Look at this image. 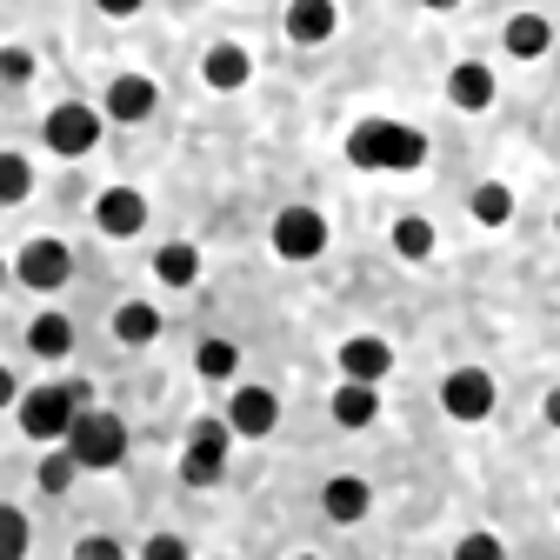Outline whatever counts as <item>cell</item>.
I'll return each mask as SVG.
<instances>
[{
	"label": "cell",
	"mask_w": 560,
	"mask_h": 560,
	"mask_svg": "<svg viewBox=\"0 0 560 560\" xmlns=\"http://www.w3.org/2000/svg\"><path fill=\"white\" fill-rule=\"evenodd\" d=\"M200 74H207V88H221V94H234V88H247V74H254V60H247V47L221 40L214 54L200 60Z\"/></svg>",
	"instance_id": "cell-14"
},
{
	"label": "cell",
	"mask_w": 560,
	"mask_h": 560,
	"mask_svg": "<svg viewBox=\"0 0 560 560\" xmlns=\"http://www.w3.org/2000/svg\"><path fill=\"white\" fill-rule=\"evenodd\" d=\"M460 553H467V560H494V553H501V540H494V534H467V540H460Z\"/></svg>",
	"instance_id": "cell-29"
},
{
	"label": "cell",
	"mask_w": 560,
	"mask_h": 560,
	"mask_svg": "<svg viewBox=\"0 0 560 560\" xmlns=\"http://www.w3.org/2000/svg\"><path fill=\"white\" fill-rule=\"evenodd\" d=\"M101 14H140V0H94Z\"/></svg>",
	"instance_id": "cell-32"
},
{
	"label": "cell",
	"mask_w": 560,
	"mask_h": 560,
	"mask_svg": "<svg viewBox=\"0 0 560 560\" xmlns=\"http://www.w3.org/2000/svg\"><path fill=\"white\" fill-rule=\"evenodd\" d=\"M0 280H8V260H0Z\"/></svg>",
	"instance_id": "cell-36"
},
{
	"label": "cell",
	"mask_w": 560,
	"mask_h": 560,
	"mask_svg": "<svg viewBox=\"0 0 560 560\" xmlns=\"http://www.w3.org/2000/svg\"><path fill=\"white\" fill-rule=\"evenodd\" d=\"M14 400H21V387H14V374H8V368H0V407H14Z\"/></svg>",
	"instance_id": "cell-33"
},
{
	"label": "cell",
	"mask_w": 560,
	"mask_h": 560,
	"mask_svg": "<svg viewBox=\"0 0 560 560\" xmlns=\"http://www.w3.org/2000/svg\"><path fill=\"white\" fill-rule=\"evenodd\" d=\"M447 101L460 114H480V107H494V74H487L480 60H460L454 67V81H447Z\"/></svg>",
	"instance_id": "cell-13"
},
{
	"label": "cell",
	"mask_w": 560,
	"mask_h": 560,
	"mask_svg": "<svg viewBox=\"0 0 560 560\" xmlns=\"http://www.w3.org/2000/svg\"><path fill=\"white\" fill-rule=\"evenodd\" d=\"M368 501H374V494H368V480H361V474L327 480V494H320V508H327L334 521H361V514H368Z\"/></svg>",
	"instance_id": "cell-17"
},
{
	"label": "cell",
	"mask_w": 560,
	"mask_h": 560,
	"mask_svg": "<svg viewBox=\"0 0 560 560\" xmlns=\"http://www.w3.org/2000/svg\"><path fill=\"white\" fill-rule=\"evenodd\" d=\"M194 368H200L207 381H234V368H241V347H234V340H207L200 354H194Z\"/></svg>",
	"instance_id": "cell-23"
},
{
	"label": "cell",
	"mask_w": 560,
	"mask_h": 560,
	"mask_svg": "<svg viewBox=\"0 0 560 560\" xmlns=\"http://www.w3.org/2000/svg\"><path fill=\"white\" fill-rule=\"evenodd\" d=\"M0 81H14V88L34 81V54L27 47H0Z\"/></svg>",
	"instance_id": "cell-28"
},
{
	"label": "cell",
	"mask_w": 560,
	"mask_h": 560,
	"mask_svg": "<svg viewBox=\"0 0 560 560\" xmlns=\"http://www.w3.org/2000/svg\"><path fill=\"white\" fill-rule=\"evenodd\" d=\"M94 140H101V114H94V107L67 101V107H54V114H47V148H54V154L81 161V154H94Z\"/></svg>",
	"instance_id": "cell-5"
},
{
	"label": "cell",
	"mask_w": 560,
	"mask_h": 560,
	"mask_svg": "<svg viewBox=\"0 0 560 560\" xmlns=\"http://www.w3.org/2000/svg\"><path fill=\"white\" fill-rule=\"evenodd\" d=\"M154 273L167 280V288H194V280H200V254H194L187 241H167V247L154 254Z\"/></svg>",
	"instance_id": "cell-20"
},
{
	"label": "cell",
	"mask_w": 560,
	"mask_h": 560,
	"mask_svg": "<svg viewBox=\"0 0 560 560\" xmlns=\"http://www.w3.org/2000/svg\"><path fill=\"white\" fill-rule=\"evenodd\" d=\"M474 221H480V228H508V221H514V194H508L501 180H480V187H474Z\"/></svg>",
	"instance_id": "cell-21"
},
{
	"label": "cell",
	"mask_w": 560,
	"mask_h": 560,
	"mask_svg": "<svg viewBox=\"0 0 560 560\" xmlns=\"http://www.w3.org/2000/svg\"><path fill=\"white\" fill-rule=\"evenodd\" d=\"M374 413H381L374 381H340V394H334V420H340V428H374Z\"/></svg>",
	"instance_id": "cell-15"
},
{
	"label": "cell",
	"mask_w": 560,
	"mask_h": 560,
	"mask_svg": "<svg viewBox=\"0 0 560 560\" xmlns=\"http://www.w3.org/2000/svg\"><path fill=\"white\" fill-rule=\"evenodd\" d=\"M114 553H120L114 540H81V560H114Z\"/></svg>",
	"instance_id": "cell-31"
},
{
	"label": "cell",
	"mask_w": 560,
	"mask_h": 560,
	"mask_svg": "<svg viewBox=\"0 0 560 560\" xmlns=\"http://www.w3.org/2000/svg\"><path fill=\"white\" fill-rule=\"evenodd\" d=\"M154 101H161V88H154L148 74H120V81L107 88V114H114V120H148Z\"/></svg>",
	"instance_id": "cell-12"
},
{
	"label": "cell",
	"mask_w": 560,
	"mask_h": 560,
	"mask_svg": "<svg viewBox=\"0 0 560 560\" xmlns=\"http://www.w3.org/2000/svg\"><path fill=\"white\" fill-rule=\"evenodd\" d=\"M347 161L368 167V174H413L428 161V133L407 127V120H361L347 133Z\"/></svg>",
	"instance_id": "cell-1"
},
{
	"label": "cell",
	"mask_w": 560,
	"mask_h": 560,
	"mask_svg": "<svg viewBox=\"0 0 560 560\" xmlns=\"http://www.w3.org/2000/svg\"><path fill=\"white\" fill-rule=\"evenodd\" d=\"M320 247H327V221L314 207H288V214L273 221V254L280 260H314Z\"/></svg>",
	"instance_id": "cell-6"
},
{
	"label": "cell",
	"mask_w": 560,
	"mask_h": 560,
	"mask_svg": "<svg viewBox=\"0 0 560 560\" xmlns=\"http://www.w3.org/2000/svg\"><path fill=\"white\" fill-rule=\"evenodd\" d=\"M14 273L27 280L34 294H54L60 280L74 273V254H67L60 241H27V247H21V260H14Z\"/></svg>",
	"instance_id": "cell-8"
},
{
	"label": "cell",
	"mask_w": 560,
	"mask_h": 560,
	"mask_svg": "<svg viewBox=\"0 0 560 560\" xmlns=\"http://www.w3.org/2000/svg\"><path fill=\"white\" fill-rule=\"evenodd\" d=\"M94 221H101V234L127 241V234H140V228H148V200H140L133 187H107V194L94 200Z\"/></svg>",
	"instance_id": "cell-9"
},
{
	"label": "cell",
	"mask_w": 560,
	"mask_h": 560,
	"mask_svg": "<svg viewBox=\"0 0 560 560\" xmlns=\"http://www.w3.org/2000/svg\"><path fill=\"white\" fill-rule=\"evenodd\" d=\"M288 34L301 47H320L334 34V0H294V8H288Z\"/></svg>",
	"instance_id": "cell-16"
},
{
	"label": "cell",
	"mask_w": 560,
	"mask_h": 560,
	"mask_svg": "<svg viewBox=\"0 0 560 560\" xmlns=\"http://www.w3.org/2000/svg\"><path fill=\"white\" fill-rule=\"evenodd\" d=\"M547 40H553V27H547L540 14H514V21H508V54H514V60H540Z\"/></svg>",
	"instance_id": "cell-19"
},
{
	"label": "cell",
	"mask_w": 560,
	"mask_h": 560,
	"mask_svg": "<svg viewBox=\"0 0 560 560\" xmlns=\"http://www.w3.org/2000/svg\"><path fill=\"white\" fill-rule=\"evenodd\" d=\"M420 8H441V14H447V8H460V0H420Z\"/></svg>",
	"instance_id": "cell-35"
},
{
	"label": "cell",
	"mask_w": 560,
	"mask_h": 560,
	"mask_svg": "<svg viewBox=\"0 0 560 560\" xmlns=\"http://www.w3.org/2000/svg\"><path fill=\"white\" fill-rule=\"evenodd\" d=\"M273 420H280V400H273L267 387H241V394H234V407H228V428H234V434H247V441L273 434Z\"/></svg>",
	"instance_id": "cell-10"
},
{
	"label": "cell",
	"mask_w": 560,
	"mask_h": 560,
	"mask_svg": "<svg viewBox=\"0 0 560 560\" xmlns=\"http://www.w3.org/2000/svg\"><path fill=\"white\" fill-rule=\"evenodd\" d=\"M547 420H553V428H560V387L547 394Z\"/></svg>",
	"instance_id": "cell-34"
},
{
	"label": "cell",
	"mask_w": 560,
	"mask_h": 560,
	"mask_svg": "<svg viewBox=\"0 0 560 560\" xmlns=\"http://www.w3.org/2000/svg\"><path fill=\"white\" fill-rule=\"evenodd\" d=\"M34 194V167L21 161V154H0V207H14V200H27Z\"/></svg>",
	"instance_id": "cell-25"
},
{
	"label": "cell",
	"mask_w": 560,
	"mask_h": 560,
	"mask_svg": "<svg viewBox=\"0 0 560 560\" xmlns=\"http://www.w3.org/2000/svg\"><path fill=\"white\" fill-rule=\"evenodd\" d=\"M21 553H27V514L0 508V560H21Z\"/></svg>",
	"instance_id": "cell-27"
},
{
	"label": "cell",
	"mask_w": 560,
	"mask_h": 560,
	"mask_svg": "<svg viewBox=\"0 0 560 560\" xmlns=\"http://www.w3.org/2000/svg\"><path fill=\"white\" fill-rule=\"evenodd\" d=\"M187 553V540H174V534H154L148 540V560H180Z\"/></svg>",
	"instance_id": "cell-30"
},
{
	"label": "cell",
	"mask_w": 560,
	"mask_h": 560,
	"mask_svg": "<svg viewBox=\"0 0 560 560\" xmlns=\"http://www.w3.org/2000/svg\"><path fill=\"white\" fill-rule=\"evenodd\" d=\"M74 474H81L74 447H67V454H47V460H40V487H47V494H67V487H74Z\"/></svg>",
	"instance_id": "cell-26"
},
{
	"label": "cell",
	"mask_w": 560,
	"mask_h": 560,
	"mask_svg": "<svg viewBox=\"0 0 560 560\" xmlns=\"http://www.w3.org/2000/svg\"><path fill=\"white\" fill-rule=\"evenodd\" d=\"M394 247H400V260H428L434 254V228L420 214H407V221H394Z\"/></svg>",
	"instance_id": "cell-24"
},
{
	"label": "cell",
	"mask_w": 560,
	"mask_h": 560,
	"mask_svg": "<svg viewBox=\"0 0 560 560\" xmlns=\"http://www.w3.org/2000/svg\"><path fill=\"white\" fill-rule=\"evenodd\" d=\"M88 400H94L88 381H60V387L21 394V428H27V441H67V428H74V413Z\"/></svg>",
	"instance_id": "cell-2"
},
{
	"label": "cell",
	"mask_w": 560,
	"mask_h": 560,
	"mask_svg": "<svg viewBox=\"0 0 560 560\" xmlns=\"http://www.w3.org/2000/svg\"><path fill=\"white\" fill-rule=\"evenodd\" d=\"M228 441H234L228 420H194L187 454H180V480H187V487H214L221 467H228Z\"/></svg>",
	"instance_id": "cell-4"
},
{
	"label": "cell",
	"mask_w": 560,
	"mask_h": 560,
	"mask_svg": "<svg viewBox=\"0 0 560 560\" xmlns=\"http://www.w3.org/2000/svg\"><path fill=\"white\" fill-rule=\"evenodd\" d=\"M553 228H560V221H553Z\"/></svg>",
	"instance_id": "cell-37"
},
{
	"label": "cell",
	"mask_w": 560,
	"mask_h": 560,
	"mask_svg": "<svg viewBox=\"0 0 560 560\" xmlns=\"http://www.w3.org/2000/svg\"><path fill=\"white\" fill-rule=\"evenodd\" d=\"M387 368H394V347L374 340V334H354V340L340 347V374H347V381H374V387H381Z\"/></svg>",
	"instance_id": "cell-11"
},
{
	"label": "cell",
	"mask_w": 560,
	"mask_h": 560,
	"mask_svg": "<svg viewBox=\"0 0 560 560\" xmlns=\"http://www.w3.org/2000/svg\"><path fill=\"white\" fill-rule=\"evenodd\" d=\"M441 407L454 420H487V413H494V381H487L480 368H454L441 381Z\"/></svg>",
	"instance_id": "cell-7"
},
{
	"label": "cell",
	"mask_w": 560,
	"mask_h": 560,
	"mask_svg": "<svg viewBox=\"0 0 560 560\" xmlns=\"http://www.w3.org/2000/svg\"><path fill=\"white\" fill-rule=\"evenodd\" d=\"M114 334H120V340H127V347H148V340H154V334H161V314H154V307H148V301H127V307H120V314H114Z\"/></svg>",
	"instance_id": "cell-22"
},
{
	"label": "cell",
	"mask_w": 560,
	"mask_h": 560,
	"mask_svg": "<svg viewBox=\"0 0 560 560\" xmlns=\"http://www.w3.org/2000/svg\"><path fill=\"white\" fill-rule=\"evenodd\" d=\"M27 347H34L40 361H60L67 347H74V320H67V314H40V320L27 327Z\"/></svg>",
	"instance_id": "cell-18"
},
{
	"label": "cell",
	"mask_w": 560,
	"mask_h": 560,
	"mask_svg": "<svg viewBox=\"0 0 560 560\" xmlns=\"http://www.w3.org/2000/svg\"><path fill=\"white\" fill-rule=\"evenodd\" d=\"M67 447H74L81 467H120V460H127V428H120V413L81 407L74 428H67Z\"/></svg>",
	"instance_id": "cell-3"
}]
</instances>
